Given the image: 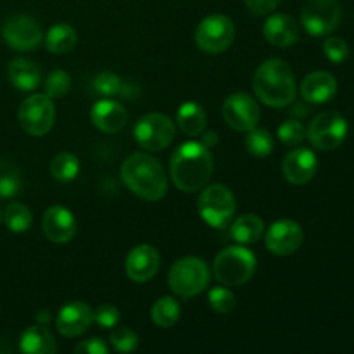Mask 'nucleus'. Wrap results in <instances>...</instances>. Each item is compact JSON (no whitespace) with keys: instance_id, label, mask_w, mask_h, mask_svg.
Segmentation results:
<instances>
[{"instance_id":"1","label":"nucleus","mask_w":354,"mask_h":354,"mask_svg":"<svg viewBox=\"0 0 354 354\" xmlns=\"http://www.w3.org/2000/svg\"><path fill=\"white\" fill-rule=\"evenodd\" d=\"M213 156L203 142H185L171 156V178L182 192H197L213 175Z\"/></svg>"},{"instance_id":"2","label":"nucleus","mask_w":354,"mask_h":354,"mask_svg":"<svg viewBox=\"0 0 354 354\" xmlns=\"http://www.w3.org/2000/svg\"><path fill=\"white\" fill-rule=\"evenodd\" d=\"M121 180L135 196L151 203L162 199L168 190V178L161 162L144 152H135L124 159Z\"/></svg>"},{"instance_id":"3","label":"nucleus","mask_w":354,"mask_h":354,"mask_svg":"<svg viewBox=\"0 0 354 354\" xmlns=\"http://www.w3.org/2000/svg\"><path fill=\"white\" fill-rule=\"evenodd\" d=\"M256 95L265 106L287 107L296 97V80L290 66L282 59H268L254 73L252 80Z\"/></svg>"},{"instance_id":"4","label":"nucleus","mask_w":354,"mask_h":354,"mask_svg":"<svg viewBox=\"0 0 354 354\" xmlns=\"http://www.w3.org/2000/svg\"><path fill=\"white\" fill-rule=\"evenodd\" d=\"M211 273L206 261L197 256H185L173 263L168 273V286L173 292L183 299L199 296L209 286Z\"/></svg>"},{"instance_id":"5","label":"nucleus","mask_w":354,"mask_h":354,"mask_svg":"<svg viewBox=\"0 0 354 354\" xmlns=\"http://www.w3.org/2000/svg\"><path fill=\"white\" fill-rule=\"evenodd\" d=\"M214 279L227 287H241L252 279L256 258L245 245H232L214 258Z\"/></svg>"},{"instance_id":"6","label":"nucleus","mask_w":354,"mask_h":354,"mask_svg":"<svg viewBox=\"0 0 354 354\" xmlns=\"http://www.w3.org/2000/svg\"><path fill=\"white\" fill-rule=\"evenodd\" d=\"M235 207H237L235 196L228 187L221 183L206 187L197 203L201 218L214 228H223L235 214Z\"/></svg>"},{"instance_id":"7","label":"nucleus","mask_w":354,"mask_h":354,"mask_svg":"<svg viewBox=\"0 0 354 354\" xmlns=\"http://www.w3.org/2000/svg\"><path fill=\"white\" fill-rule=\"evenodd\" d=\"M19 124L31 137H44L54 127L55 107L47 93H33L19 107Z\"/></svg>"},{"instance_id":"8","label":"nucleus","mask_w":354,"mask_h":354,"mask_svg":"<svg viewBox=\"0 0 354 354\" xmlns=\"http://www.w3.org/2000/svg\"><path fill=\"white\" fill-rule=\"evenodd\" d=\"M348 130L349 124L341 113L325 111L311 121L308 128V138L318 151H334L346 140Z\"/></svg>"},{"instance_id":"9","label":"nucleus","mask_w":354,"mask_h":354,"mask_svg":"<svg viewBox=\"0 0 354 354\" xmlns=\"http://www.w3.org/2000/svg\"><path fill=\"white\" fill-rule=\"evenodd\" d=\"M342 19L337 0H308L301 12V23L311 37H327L334 33Z\"/></svg>"},{"instance_id":"10","label":"nucleus","mask_w":354,"mask_h":354,"mask_svg":"<svg viewBox=\"0 0 354 354\" xmlns=\"http://www.w3.org/2000/svg\"><path fill=\"white\" fill-rule=\"evenodd\" d=\"M235 26L230 17L211 14L204 17L196 31V44L206 54H221L234 44Z\"/></svg>"},{"instance_id":"11","label":"nucleus","mask_w":354,"mask_h":354,"mask_svg":"<svg viewBox=\"0 0 354 354\" xmlns=\"http://www.w3.org/2000/svg\"><path fill=\"white\" fill-rule=\"evenodd\" d=\"M133 137L145 151H162L175 138V124L166 114H145L135 124Z\"/></svg>"},{"instance_id":"12","label":"nucleus","mask_w":354,"mask_h":354,"mask_svg":"<svg viewBox=\"0 0 354 354\" xmlns=\"http://www.w3.org/2000/svg\"><path fill=\"white\" fill-rule=\"evenodd\" d=\"M2 37L10 48L19 52L33 50L41 41V28L35 17L28 14L10 16L2 26Z\"/></svg>"},{"instance_id":"13","label":"nucleus","mask_w":354,"mask_h":354,"mask_svg":"<svg viewBox=\"0 0 354 354\" xmlns=\"http://www.w3.org/2000/svg\"><path fill=\"white\" fill-rule=\"evenodd\" d=\"M223 118L235 131H249L258 127L259 106L248 93H232L223 102Z\"/></svg>"},{"instance_id":"14","label":"nucleus","mask_w":354,"mask_h":354,"mask_svg":"<svg viewBox=\"0 0 354 354\" xmlns=\"http://www.w3.org/2000/svg\"><path fill=\"white\" fill-rule=\"evenodd\" d=\"M304 241L303 228L294 220H279L266 232V248L275 256H290Z\"/></svg>"},{"instance_id":"15","label":"nucleus","mask_w":354,"mask_h":354,"mask_svg":"<svg viewBox=\"0 0 354 354\" xmlns=\"http://www.w3.org/2000/svg\"><path fill=\"white\" fill-rule=\"evenodd\" d=\"M159 266H161V258L158 249L152 248L151 244H140L131 249L124 261L128 279L137 283H145L154 279Z\"/></svg>"},{"instance_id":"16","label":"nucleus","mask_w":354,"mask_h":354,"mask_svg":"<svg viewBox=\"0 0 354 354\" xmlns=\"http://www.w3.org/2000/svg\"><path fill=\"white\" fill-rule=\"evenodd\" d=\"M318 169V159L313 151L310 149H294L289 154L283 158L282 162V173L286 176L287 182L294 183V185H304V183L311 182L317 175Z\"/></svg>"},{"instance_id":"17","label":"nucleus","mask_w":354,"mask_h":354,"mask_svg":"<svg viewBox=\"0 0 354 354\" xmlns=\"http://www.w3.org/2000/svg\"><path fill=\"white\" fill-rule=\"evenodd\" d=\"M93 322V311L90 306L82 301H75L61 308L55 320L59 334L64 337H78L85 334Z\"/></svg>"},{"instance_id":"18","label":"nucleus","mask_w":354,"mask_h":354,"mask_svg":"<svg viewBox=\"0 0 354 354\" xmlns=\"http://www.w3.org/2000/svg\"><path fill=\"white\" fill-rule=\"evenodd\" d=\"M45 237L54 244H66L76 235V220L64 206H52L45 211L41 220Z\"/></svg>"},{"instance_id":"19","label":"nucleus","mask_w":354,"mask_h":354,"mask_svg":"<svg viewBox=\"0 0 354 354\" xmlns=\"http://www.w3.org/2000/svg\"><path fill=\"white\" fill-rule=\"evenodd\" d=\"M90 118H92V123L95 124L97 130H100L102 133H118L127 127L128 114L121 104L109 99H102L92 107Z\"/></svg>"},{"instance_id":"20","label":"nucleus","mask_w":354,"mask_h":354,"mask_svg":"<svg viewBox=\"0 0 354 354\" xmlns=\"http://www.w3.org/2000/svg\"><path fill=\"white\" fill-rule=\"evenodd\" d=\"M263 35L275 47H290L299 40V24L289 14H273L263 26Z\"/></svg>"},{"instance_id":"21","label":"nucleus","mask_w":354,"mask_h":354,"mask_svg":"<svg viewBox=\"0 0 354 354\" xmlns=\"http://www.w3.org/2000/svg\"><path fill=\"white\" fill-rule=\"evenodd\" d=\"M337 93V82L327 71L310 73L301 83V95L308 104H325Z\"/></svg>"},{"instance_id":"22","label":"nucleus","mask_w":354,"mask_h":354,"mask_svg":"<svg viewBox=\"0 0 354 354\" xmlns=\"http://www.w3.org/2000/svg\"><path fill=\"white\" fill-rule=\"evenodd\" d=\"M21 353L26 354H54L57 351V344L45 325H31L21 334L19 339Z\"/></svg>"},{"instance_id":"23","label":"nucleus","mask_w":354,"mask_h":354,"mask_svg":"<svg viewBox=\"0 0 354 354\" xmlns=\"http://www.w3.org/2000/svg\"><path fill=\"white\" fill-rule=\"evenodd\" d=\"M9 80L17 90L23 92H31L40 85L41 73L38 66L30 59H14L9 64Z\"/></svg>"},{"instance_id":"24","label":"nucleus","mask_w":354,"mask_h":354,"mask_svg":"<svg viewBox=\"0 0 354 354\" xmlns=\"http://www.w3.org/2000/svg\"><path fill=\"white\" fill-rule=\"evenodd\" d=\"M263 232H265V223H263L261 218L256 216V214H244V216H239L230 227L232 239L241 245L256 244V242L263 237Z\"/></svg>"},{"instance_id":"25","label":"nucleus","mask_w":354,"mask_h":354,"mask_svg":"<svg viewBox=\"0 0 354 354\" xmlns=\"http://www.w3.org/2000/svg\"><path fill=\"white\" fill-rule=\"evenodd\" d=\"M206 111L201 104L197 102H185L180 106L178 113H176V123L178 128L189 137H197L206 128Z\"/></svg>"},{"instance_id":"26","label":"nucleus","mask_w":354,"mask_h":354,"mask_svg":"<svg viewBox=\"0 0 354 354\" xmlns=\"http://www.w3.org/2000/svg\"><path fill=\"white\" fill-rule=\"evenodd\" d=\"M76 41H78V33H76L75 28L66 23L52 26L45 37L47 50L52 54H68L75 48Z\"/></svg>"},{"instance_id":"27","label":"nucleus","mask_w":354,"mask_h":354,"mask_svg":"<svg viewBox=\"0 0 354 354\" xmlns=\"http://www.w3.org/2000/svg\"><path fill=\"white\" fill-rule=\"evenodd\" d=\"M152 322L159 328H171L175 327L176 322L180 320V304L173 297L165 296L159 297L151 310Z\"/></svg>"},{"instance_id":"28","label":"nucleus","mask_w":354,"mask_h":354,"mask_svg":"<svg viewBox=\"0 0 354 354\" xmlns=\"http://www.w3.org/2000/svg\"><path fill=\"white\" fill-rule=\"evenodd\" d=\"M23 187L21 171L12 161L0 159V199H10L17 196Z\"/></svg>"},{"instance_id":"29","label":"nucleus","mask_w":354,"mask_h":354,"mask_svg":"<svg viewBox=\"0 0 354 354\" xmlns=\"http://www.w3.org/2000/svg\"><path fill=\"white\" fill-rule=\"evenodd\" d=\"M3 221L12 234H24L33 225V214L24 204L10 203L3 211Z\"/></svg>"},{"instance_id":"30","label":"nucleus","mask_w":354,"mask_h":354,"mask_svg":"<svg viewBox=\"0 0 354 354\" xmlns=\"http://www.w3.org/2000/svg\"><path fill=\"white\" fill-rule=\"evenodd\" d=\"M80 161L71 152H61L50 162V175L57 182H73L78 176Z\"/></svg>"},{"instance_id":"31","label":"nucleus","mask_w":354,"mask_h":354,"mask_svg":"<svg viewBox=\"0 0 354 354\" xmlns=\"http://www.w3.org/2000/svg\"><path fill=\"white\" fill-rule=\"evenodd\" d=\"M245 149L256 158H266L273 151V138L266 128H251L245 131Z\"/></svg>"},{"instance_id":"32","label":"nucleus","mask_w":354,"mask_h":354,"mask_svg":"<svg viewBox=\"0 0 354 354\" xmlns=\"http://www.w3.org/2000/svg\"><path fill=\"white\" fill-rule=\"evenodd\" d=\"M93 90H95V93H99V95L109 99V97H116L124 93L127 86H124V83L121 82V78L116 73L102 71L93 78Z\"/></svg>"},{"instance_id":"33","label":"nucleus","mask_w":354,"mask_h":354,"mask_svg":"<svg viewBox=\"0 0 354 354\" xmlns=\"http://www.w3.org/2000/svg\"><path fill=\"white\" fill-rule=\"evenodd\" d=\"M279 138L286 145H290V147H296V145H301L308 138V130L304 128V124L297 120H287L283 121L279 127Z\"/></svg>"},{"instance_id":"34","label":"nucleus","mask_w":354,"mask_h":354,"mask_svg":"<svg viewBox=\"0 0 354 354\" xmlns=\"http://www.w3.org/2000/svg\"><path fill=\"white\" fill-rule=\"evenodd\" d=\"M109 342L118 353H131L138 348V335L128 327H114L109 334Z\"/></svg>"},{"instance_id":"35","label":"nucleus","mask_w":354,"mask_h":354,"mask_svg":"<svg viewBox=\"0 0 354 354\" xmlns=\"http://www.w3.org/2000/svg\"><path fill=\"white\" fill-rule=\"evenodd\" d=\"M71 88V78L66 71H52L50 75L45 80V93H47L50 99H59V97H64L66 93Z\"/></svg>"},{"instance_id":"36","label":"nucleus","mask_w":354,"mask_h":354,"mask_svg":"<svg viewBox=\"0 0 354 354\" xmlns=\"http://www.w3.org/2000/svg\"><path fill=\"white\" fill-rule=\"evenodd\" d=\"M207 299H209V306L218 315H227L235 308V296L227 287H214V289H211Z\"/></svg>"},{"instance_id":"37","label":"nucleus","mask_w":354,"mask_h":354,"mask_svg":"<svg viewBox=\"0 0 354 354\" xmlns=\"http://www.w3.org/2000/svg\"><path fill=\"white\" fill-rule=\"evenodd\" d=\"M324 54L334 64H341L349 57V45L348 41L339 37H330L324 44Z\"/></svg>"},{"instance_id":"38","label":"nucleus","mask_w":354,"mask_h":354,"mask_svg":"<svg viewBox=\"0 0 354 354\" xmlns=\"http://www.w3.org/2000/svg\"><path fill=\"white\" fill-rule=\"evenodd\" d=\"M120 310L114 304H100L95 311H93V322L99 325L100 328H114L120 324Z\"/></svg>"},{"instance_id":"39","label":"nucleus","mask_w":354,"mask_h":354,"mask_svg":"<svg viewBox=\"0 0 354 354\" xmlns=\"http://www.w3.org/2000/svg\"><path fill=\"white\" fill-rule=\"evenodd\" d=\"M76 354H107L109 353V346L106 344V341L100 337H92L82 341L75 348Z\"/></svg>"},{"instance_id":"40","label":"nucleus","mask_w":354,"mask_h":354,"mask_svg":"<svg viewBox=\"0 0 354 354\" xmlns=\"http://www.w3.org/2000/svg\"><path fill=\"white\" fill-rule=\"evenodd\" d=\"M244 2L251 9V12L263 16V14L273 12L283 0H244Z\"/></svg>"},{"instance_id":"41","label":"nucleus","mask_w":354,"mask_h":354,"mask_svg":"<svg viewBox=\"0 0 354 354\" xmlns=\"http://www.w3.org/2000/svg\"><path fill=\"white\" fill-rule=\"evenodd\" d=\"M304 106H306V104H294L292 109H290V114H292L296 120H301V118L306 116V114L310 113V109H308V107H304Z\"/></svg>"},{"instance_id":"42","label":"nucleus","mask_w":354,"mask_h":354,"mask_svg":"<svg viewBox=\"0 0 354 354\" xmlns=\"http://www.w3.org/2000/svg\"><path fill=\"white\" fill-rule=\"evenodd\" d=\"M216 142H218V137L214 135V131H207V133H204L203 144L206 145V147H211V145L216 144Z\"/></svg>"},{"instance_id":"43","label":"nucleus","mask_w":354,"mask_h":354,"mask_svg":"<svg viewBox=\"0 0 354 354\" xmlns=\"http://www.w3.org/2000/svg\"><path fill=\"white\" fill-rule=\"evenodd\" d=\"M37 320H38V324L47 325L48 320H50V315H48L47 310H41V311H38V313H37Z\"/></svg>"},{"instance_id":"44","label":"nucleus","mask_w":354,"mask_h":354,"mask_svg":"<svg viewBox=\"0 0 354 354\" xmlns=\"http://www.w3.org/2000/svg\"><path fill=\"white\" fill-rule=\"evenodd\" d=\"M0 221H2V213H0Z\"/></svg>"}]
</instances>
